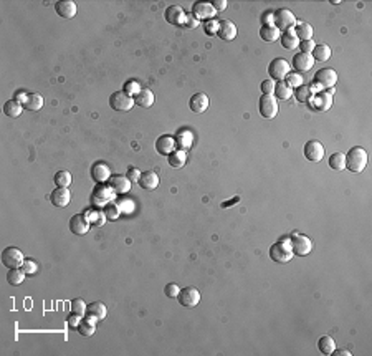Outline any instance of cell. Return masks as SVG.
Returning <instances> with one entry per match:
<instances>
[{"instance_id": "obj_1", "label": "cell", "mask_w": 372, "mask_h": 356, "mask_svg": "<svg viewBox=\"0 0 372 356\" xmlns=\"http://www.w3.org/2000/svg\"><path fill=\"white\" fill-rule=\"evenodd\" d=\"M344 157H346V169H349L351 172L364 171L366 166H367V161H369L366 149L361 146L351 147V149L344 154Z\"/></svg>"}, {"instance_id": "obj_2", "label": "cell", "mask_w": 372, "mask_h": 356, "mask_svg": "<svg viewBox=\"0 0 372 356\" xmlns=\"http://www.w3.org/2000/svg\"><path fill=\"white\" fill-rule=\"evenodd\" d=\"M270 259L273 262H276V264H286V262H290L293 259L290 240L283 239V240L275 242V244L270 247Z\"/></svg>"}, {"instance_id": "obj_3", "label": "cell", "mask_w": 372, "mask_h": 356, "mask_svg": "<svg viewBox=\"0 0 372 356\" xmlns=\"http://www.w3.org/2000/svg\"><path fill=\"white\" fill-rule=\"evenodd\" d=\"M290 245H291L293 255H296V257H306V255H310L312 250V242L310 237L298 234V232L291 234Z\"/></svg>"}, {"instance_id": "obj_4", "label": "cell", "mask_w": 372, "mask_h": 356, "mask_svg": "<svg viewBox=\"0 0 372 356\" xmlns=\"http://www.w3.org/2000/svg\"><path fill=\"white\" fill-rule=\"evenodd\" d=\"M296 23H298V20H296L295 13H293L291 10H288V8H280V10L275 12V23H273V25H275L281 33L295 30Z\"/></svg>"}, {"instance_id": "obj_5", "label": "cell", "mask_w": 372, "mask_h": 356, "mask_svg": "<svg viewBox=\"0 0 372 356\" xmlns=\"http://www.w3.org/2000/svg\"><path fill=\"white\" fill-rule=\"evenodd\" d=\"M290 71H291L290 62L285 60V58H281V57L271 60L270 65H268V75H270V80H273V81H283Z\"/></svg>"}, {"instance_id": "obj_6", "label": "cell", "mask_w": 372, "mask_h": 356, "mask_svg": "<svg viewBox=\"0 0 372 356\" xmlns=\"http://www.w3.org/2000/svg\"><path fill=\"white\" fill-rule=\"evenodd\" d=\"M134 98L126 95L124 91H114L111 96H109V106L113 108L114 111L118 113H127L134 108Z\"/></svg>"}, {"instance_id": "obj_7", "label": "cell", "mask_w": 372, "mask_h": 356, "mask_svg": "<svg viewBox=\"0 0 372 356\" xmlns=\"http://www.w3.org/2000/svg\"><path fill=\"white\" fill-rule=\"evenodd\" d=\"M25 262V257L22 254V250L17 249V247H5L2 250V265H5L7 269H20Z\"/></svg>"}, {"instance_id": "obj_8", "label": "cell", "mask_w": 372, "mask_h": 356, "mask_svg": "<svg viewBox=\"0 0 372 356\" xmlns=\"http://www.w3.org/2000/svg\"><path fill=\"white\" fill-rule=\"evenodd\" d=\"M278 100L273 95H263L258 103V111L265 120H273L278 115Z\"/></svg>"}, {"instance_id": "obj_9", "label": "cell", "mask_w": 372, "mask_h": 356, "mask_svg": "<svg viewBox=\"0 0 372 356\" xmlns=\"http://www.w3.org/2000/svg\"><path fill=\"white\" fill-rule=\"evenodd\" d=\"M177 301L186 308H193L200 303V291H198L195 286H186V288H181L177 295Z\"/></svg>"}, {"instance_id": "obj_10", "label": "cell", "mask_w": 372, "mask_h": 356, "mask_svg": "<svg viewBox=\"0 0 372 356\" xmlns=\"http://www.w3.org/2000/svg\"><path fill=\"white\" fill-rule=\"evenodd\" d=\"M305 157L311 162H319L324 157V146L321 144L317 140H310L303 147Z\"/></svg>"}, {"instance_id": "obj_11", "label": "cell", "mask_w": 372, "mask_h": 356, "mask_svg": "<svg viewBox=\"0 0 372 356\" xmlns=\"http://www.w3.org/2000/svg\"><path fill=\"white\" fill-rule=\"evenodd\" d=\"M215 8L210 2H195L192 7V15L197 18L198 22L203 20H212V18H215Z\"/></svg>"}, {"instance_id": "obj_12", "label": "cell", "mask_w": 372, "mask_h": 356, "mask_svg": "<svg viewBox=\"0 0 372 356\" xmlns=\"http://www.w3.org/2000/svg\"><path fill=\"white\" fill-rule=\"evenodd\" d=\"M314 83L319 85L321 88H334V85L337 83V73L332 70V68H322V70L316 71L314 75Z\"/></svg>"}, {"instance_id": "obj_13", "label": "cell", "mask_w": 372, "mask_h": 356, "mask_svg": "<svg viewBox=\"0 0 372 356\" xmlns=\"http://www.w3.org/2000/svg\"><path fill=\"white\" fill-rule=\"evenodd\" d=\"M290 65L293 67V70L296 73H306L310 71L312 65H314V60H312V57L310 53H296V55H293V60Z\"/></svg>"}, {"instance_id": "obj_14", "label": "cell", "mask_w": 372, "mask_h": 356, "mask_svg": "<svg viewBox=\"0 0 372 356\" xmlns=\"http://www.w3.org/2000/svg\"><path fill=\"white\" fill-rule=\"evenodd\" d=\"M164 18H166V22L171 23V25L182 27L184 20H186V12H184V8L181 5H176V3H174V5H169L166 8Z\"/></svg>"}, {"instance_id": "obj_15", "label": "cell", "mask_w": 372, "mask_h": 356, "mask_svg": "<svg viewBox=\"0 0 372 356\" xmlns=\"http://www.w3.org/2000/svg\"><path fill=\"white\" fill-rule=\"evenodd\" d=\"M89 225L91 224H89L86 214H74L68 222L69 230H71L74 235H84L89 230Z\"/></svg>"}, {"instance_id": "obj_16", "label": "cell", "mask_w": 372, "mask_h": 356, "mask_svg": "<svg viewBox=\"0 0 372 356\" xmlns=\"http://www.w3.org/2000/svg\"><path fill=\"white\" fill-rule=\"evenodd\" d=\"M208 106H210V100H208V96L205 93H195V95H192L190 100H188V108H190L192 113H195V115L205 113L208 110Z\"/></svg>"}, {"instance_id": "obj_17", "label": "cell", "mask_w": 372, "mask_h": 356, "mask_svg": "<svg viewBox=\"0 0 372 356\" xmlns=\"http://www.w3.org/2000/svg\"><path fill=\"white\" fill-rule=\"evenodd\" d=\"M176 138L171 136V135H164V136H159L156 140V151L159 154L162 156H169L171 152L176 151Z\"/></svg>"}, {"instance_id": "obj_18", "label": "cell", "mask_w": 372, "mask_h": 356, "mask_svg": "<svg viewBox=\"0 0 372 356\" xmlns=\"http://www.w3.org/2000/svg\"><path fill=\"white\" fill-rule=\"evenodd\" d=\"M71 201V192L68 191V187H57L52 194H50V202L55 207H66Z\"/></svg>"}, {"instance_id": "obj_19", "label": "cell", "mask_w": 372, "mask_h": 356, "mask_svg": "<svg viewBox=\"0 0 372 356\" xmlns=\"http://www.w3.org/2000/svg\"><path fill=\"white\" fill-rule=\"evenodd\" d=\"M108 184L111 186L114 194H127L131 191V181L126 176H111L108 181Z\"/></svg>"}, {"instance_id": "obj_20", "label": "cell", "mask_w": 372, "mask_h": 356, "mask_svg": "<svg viewBox=\"0 0 372 356\" xmlns=\"http://www.w3.org/2000/svg\"><path fill=\"white\" fill-rule=\"evenodd\" d=\"M55 10H57V13L62 18H66V20H69V18H73L74 15H76V3L71 2V0H60V2L55 3Z\"/></svg>"}, {"instance_id": "obj_21", "label": "cell", "mask_w": 372, "mask_h": 356, "mask_svg": "<svg viewBox=\"0 0 372 356\" xmlns=\"http://www.w3.org/2000/svg\"><path fill=\"white\" fill-rule=\"evenodd\" d=\"M312 106L317 111H327L332 106V95L329 91H317L312 96Z\"/></svg>"}, {"instance_id": "obj_22", "label": "cell", "mask_w": 372, "mask_h": 356, "mask_svg": "<svg viewBox=\"0 0 372 356\" xmlns=\"http://www.w3.org/2000/svg\"><path fill=\"white\" fill-rule=\"evenodd\" d=\"M91 177L98 184H103V182H108L109 177H111V169H109V166L104 164V162H96V164L91 167Z\"/></svg>"}, {"instance_id": "obj_23", "label": "cell", "mask_w": 372, "mask_h": 356, "mask_svg": "<svg viewBox=\"0 0 372 356\" xmlns=\"http://www.w3.org/2000/svg\"><path fill=\"white\" fill-rule=\"evenodd\" d=\"M159 182H161V179H159L157 172L146 171V172H142V174H141V179H139L137 184L141 186L144 191H154V189H157Z\"/></svg>"}, {"instance_id": "obj_24", "label": "cell", "mask_w": 372, "mask_h": 356, "mask_svg": "<svg viewBox=\"0 0 372 356\" xmlns=\"http://www.w3.org/2000/svg\"><path fill=\"white\" fill-rule=\"evenodd\" d=\"M93 201L96 202H101V204H108V201L113 199L114 196V191L111 189V186L106 184V182H103V184H98L96 189L93 191Z\"/></svg>"}, {"instance_id": "obj_25", "label": "cell", "mask_w": 372, "mask_h": 356, "mask_svg": "<svg viewBox=\"0 0 372 356\" xmlns=\"http://www.w3.org/2000/svg\"><path fill=\"white\" fill-rule=\"evenodd\" d=\"M218 37L225 42H232L237 37V25L232 20H222L220 27H218Z\"/></svg>"}, {"instance_id": "obj_26", "label": "cell", "mask_w": 372, "mask_h": 356, "mask_svg": "<svg viewBox=\"0 0 372 356\" xmlns=\"http://www.w3.org/2000/svg\"><path fill=\"white\" fill-rule=\"evenodd\" d=\"M43 96L42 95H38V93H28L27 95V98H25V101L22 103L23 105V108L27 111H32V113H35V111H40L43 108Z\"/></svg>"}, {"instance_id": "obj_27", "label": "cell", "mask_w": 372, "mask_h": 356, "mask_svg": "<svg viewBox=\"0 0 372 356\" xmlns=\"http://www.w3.org/2000/svg\"><path fill=\"white\" fill-rule=\"evenodd\" d=\"M86 315L93 316V318H96V320H104L108 315V308L101 301H91V303H88L86 306Z\"/></svg>"}, {"instance_id": "obj_28", "label": "cell", "mask_w": 372, "mask_h": 356, "mask_svg": "<svg viewBox=\"0 0 372 356\" xmlns=\"http://www.w3.org/2000/svg\"><path fill=\"white\" fill-rule=\"evenodd\" d=\"M154 101H156V98H154V93L149 90V88H142V90L134 96V103L141 108H151L154 105Z\"/></svg>"}, {"instance_id": "obj_29", "label": "cell", "mask_w": 372, "mask_h": 356, "mask_svg": "<svg viewBox=\"0 0 372 356\" xmlns=\"http://www.w3.org/2000/svg\"><path fill=\"white\" fill-rule=\"evenodd\" d=\"M295 35L298 37V40H300V42L312 40L314 30H312V25H311V23H308V22H300V23H296V27H295Z\"/></svg>"}, {"instance_id": "obj_30", "label": "cell", "mask_w": 372, "mask_h": 356, "mask_svg": "<svg viewBox=\"0 0 372 356\" xmlns=\"http://www.w3.org/2000/svg\"><path fill=\"white\" fill-rule=\"evenodd\" d=\"M331 55H332V52L326 43H316V47L312 48V52H311V57L314 62H327L331 58Z\"/></svg>"}, {"instance_id": "obj_31", "label": "cell", "mask_w": 372, "mask_h": 356, "mask_svg": "<svg viewBox=\"0 0 372 356\" xmlns=\"http://www.w3.org/2000/svg\"><path fill=\"white\" fill-rule=\"evenodd\" d=\"M176 144L181 147V151H188L193 144V135L188 130H182L179 131V135L176 136Z\"/></svg>"}, {"instance_id": "obj_32", "label": "cell", "mask_w": 372, "mask_h": 356, "mask_svg": "<svg viewBox=\"0 0 372 356\" xmlns=\"http://www.w3.org/2000/svg\"><path fill=\"white\" fill-rule=\"evenodd\" d=\"M96 318H93V316H88L86 315V320H81V323L78 326V331L79 335L84 336V338H89V336L94 335V331H96Z\"/></svg>"}, {"instance_id": "obj_33", "label": "cell", "mask_w": 372, "mask_h": 356, "mask_svg": "<svg viewBox=\"0 0 372 356\" xmlns=\"http://www.w3.org/2000/svg\"><path fill=\"white\" fill-rule=\"evenodd\" d=\"M280 37H281V32L278 30L275 25H261V28H260V38H261L263 42L271 43V42H276Z\"/></svg>"}, {"instance_id": "obj_34", "label": "cell", "mask_w": 372, "mask_h": 356, "mask_svg": "<svg viewBox=\"0 0 372 356\" xmlns=\"http://www.w3.org/2000/svg\"><path fill=\"white\" fill-rule=\"evenodd\" d=\"M167 161H169V166L174 167V169H181V167L186 164L187 161V152L186 151H181V149H176L174 152L167 156Z\"/></svg>"}, {"instance_id": "obj_35", "label": "cell", "mask_w": 372, "mask_h": 356, "mask_svg": "<svg viewBox=\"0 0 372 356\" xmlns=\"http://www.w3.org/2000/svg\"><path fill=\"white\" fill-rule=\"evenodd\" d=\"M22 111H23V105L17 100H8L3 105V113L8 118H18L22 115Z\"/></svg>"}, {"instance_id": "obj_36", "label": "cell", "mask_w": 372, "mask_h": 356, "mask_svg": "<svg viewBox=\"0 0 372 356\" xmlns=\"http://www.w3.org/2000/svg\"><path fill=\"white\" fill-rule=\"evenodd\" d=\"M280 42H281V47L286 48V50H293V48H298V37L295 35V30H290V32H283L281 37H280Z\"/></svg>"}, {"instance_id": "obj_37", "label": "cell", "mask_w": 372, "mask_h": 356, "mask_svg": "<svg viewBox=\"0 0 372 356\" xmlns=\"http://www.w3.org/2000/svg\"><path fill=\"white\" fill-rule=\"evenodd\" d=\"M25 272L22 269H8L7 272V284L12 285V286H17V285H22L23 280H25Z\"/></svg>"}, {"instance_id": "obj_38", "label": "cell", "mask_w": 372, "mask_h": 356, "mask_svg": "<svg viewBox=\"0 0 372 356\" xmlns=\"http://www.w3.org/2000/svg\"><path fill=\"white\" fill-rule=\"evenodd\" d=\"M312 96H314V91H312V88L308 86V85H301V86H298L296 90H295V98L300 103L311 101Z\"/></svg>"}, {"instance_id": "obj_39", "label": "cell", "mask_w": 372, "mask_h": 356, "mask_svg": "<svg viewBox=\"0 0 372 356\" xmlns=\"http://www.w3.org/2000/svg\"><path fill=\"white\" fill-rule=\"evenodd\" d=\"M317 350L321 351L322 355L329 356L332 355V351L336 350V343L334 340L331 338V336H321L319 341H317Z\"/></svg>"}, {"instance_id": "obj_40", "label": "cell", "mask_w": 372, "mask_h": 356, "mask_svg": "<svg viewBox=\"0 0 372 356\" xmlns=\"http://www.w3.org/2000/svg\"><path fill=\"white\" fill-rule=\"evenodd\" d=\"M273 96L276 98V100H290L293 96V90L290 86H286L285 81H278L275 85V93H273Z\"/></svg>"}, {"instance_id": "obj_41", "label": "cell", "mask_w": 372, "mask_h": 356, "mask_svg": "<svg viewBox=\"0 0 372 356\" xmlns=\"http://www.w3.org/2000/svg\"><path fill=\"white\" fill-rule=\"evenodd\" d=\"M329 167L334 171H342L346 169V157L342 152H332L329 157Z\"/></svg>"}, {"instance_id": "obj_42", "label": "cell", "mask_w": 372, "mask_h": 356, "mask_svg": "<svg viewBox=\"0 0 372 356\" xmlns=\"http://www.w3.org/2000/svg\"><path fill=\"white\" fill-rule=\"evenodd\" d=\"M86 217H88L89 224H93L94 227H101L104 222H106V215H104L103 211H94L93 209V211L88 212Z\"/></svg>"}, {"instance_id": "obj_43", "label": "cell", "mask_w": 372, "mask_h": 356, "mask_svg": "<svg viewBox=\"0 0 372 356\" xmlns=\"http://www.w3.org/2000/svg\"><path fill=\"white\" fill-rule=\"evenodd\" d=\"M53 181L58 187H68L71 184V174H69L68 171H58L57 174H55Z\"/></svg>"}, {"instance_id": "obj_44", "label": "cell", "mask_w": 372, "mask_h": 356, "mask_svg": "<svg viewBox=\"0 0 372 356\" xmlns=\"http://www.w3.org/2000/svg\"><path fill=\"white\" fill-rule=\"evenodd\" d=\"M86 303H84L83 298H74L71 300V303H69V308H71V313L74 315H79V316H84L86 315Z\"/></svg>"}, {"instance_id": "obj_45", "label": "cell", "mask_w": 372, "mask_h": 356, "mask_svg": "<svg viewBox=\"0 0 372 356\" xmlns=\"http://www.w3.org/2000/svg\"><path fill=\"white\" fill-rule=\"evenodd\" d=\"M285 83H286V86L291 88V90H293V88L296 90L298 86L303 85V78H301L300 73H291V71H290V73L286 75V78H285Z\"/></svg>"}, {"instance_id": "obj_46", "label": "cell", "mask_w": 372, "mask_h": 356, "mask_svg": "<svg viewBox=\"0 0 372 356\" xmlns=\"http://www.w3.org/2000/svg\"><path fill=\"white\" fill-rule=\"evenodd\" d=\"M103 212H104V215H106L108 220H118L119 214H121V211H119V207L116 204H106Z\"/></svg>"}, {"instance_id": "obj_47", "label": "cell", "mask_w": 372, "mask_h": 356, "mask_svg": "<svg viewBox=\"0 0 372 356\" xmlns=\"http://www.w3.org/2000/svg\"><path fill=\"white\" fill-rule=\"evenodd\" d=\"M142 88H141V85H139V81H136V80H129V81H126V85H124V93L126 95H129V96H136L139 91H141Z\"/></svg>"}, {"instance_id": "obj_48", "label": "cell", "mask_w": 372, "mask_h": 356, "mask_svg": "<svg viewBox=\"0 0 372 356\" xmlns=\"http://www.w3.org/2000/svg\"><path fill=\"white\" fill-rule=\"evenodd\" d=\"M218 27H220V22L215 20V18H212V20H207L203 23V32L207 33V35H217L218 33Z\"/></svg>"}, {"instance_id": "obj_49", "label": "cell", "mask_w": 372, "mask_h": 356, "mask_svg": "<svg viewBox=\"0 0 372 356\" xmlns=\"http://www.w3.org/2000/svg\"><path fill=\"white\" fill-rule=\"evenodd\" d=\"M22 270L27 275H35L38 272V265H37V262L32 260V259H25L23 265H22Z\"/></svg>"}, {"instance_id": "obj_50", "label": "cell", "mask_w": 372, "mask_h": 356, "mask_svg": "<svg viewBox=\"0 0 372 356\" xmlns=\"http://www.w3.org/2000/svg\"><path fill=\"white\" fill-rule=\"evenodd\" d=\"M179 291H181V288H179V285L174 284V282H171V284H167L166 286H164V295H166L167 298H177Z\"/></svg>"}, {"instance_id": "obj_51", "label": "cell", "mask_w": 372, "mask_h": 356, "mask_svg": "<svg viewBox=\"0 0 372 356\" xmlns=\"http://www.w3.org/2000/svg\"><path fill=\"white\" fill-rule=\"evenodd\" d=\"M275 85L276 83L273 81V80H265V81H261V91H263V95H273L275 93Z\"/></svg>"}, {"instance_id": "obj_52", "label": "cell", "mask_w": 372, "mask_h": 356, "mask_svg": "<svg viewBox=\"0 0 372 356\" xmlns=\"http://www.w3.org/2000/svg\"><path fill=\"white\" fill-rule=\"evenodd\" d=\"M141 174L142 172L137 169V167H129L127 172H126V177L131 182H139V179H141Z\"/></svg>"}, {"instance_id": "obj_53", "label": "cell", "mask_w": 372, "mask_h": 356, "mask_svg": "<svg viewBox=\"0 0 372 356\" xmlns=\"http://www.w3.org/2000/svg\"><path fill=\"white\" fill-rule=\"evenodd\" d=\"M314 47H316V43L312 40H305V42L298 43V48L301 50V53H310V55H311V52H312V48H314Z\"/></svg>"}, {"instance_id": "obj_54", "label": "cell", "mask_w": 372, "mask_h": 356, "mask_svg": "<svg viewBox=\"0 0 372 356\" xmlns=\"http://www.w3.org/2000/svg\"><path fill=\"white\" fill-rule=\"evenodd\" d=\"M198 25H200V22H198L197 18L192 15V13H186V20H184V27H187V28H197Z\"/></svg>"}, {"instance_id": "obj_55", "label": "cell", "mask_w": 372, "mask_h": 356, "mask_svg": "<svg viewBox=\"0 0 372 356\" xmlns=\"http://www.w3.org/2000/svg\"><path fill=\"white\" fill-rule=\"evenodd\" d=\"M81 318L83 316H79V315H74V313H71L68 316V325H69V328H73V330H78V326H79V323H81Z\"/></svg>"}, {"instance_id": "obj_56", "label": "cell", "mask_w": 372, "mask_h": 356, "mask_svg": "<svg viewBox=\"0 0 372 356\" xmlns=\"http://www.w3.org/2000/svg\"><path fill=\"white\" fill-rule=\"evenodd\" d=\"M263 25H273V23H275V13H273V12H265V13H263Z\"/></svg>"}, {"instance_id": "obj_57", "label": "cell", "mask_w": 372, "mask_h": 356, "mask_svg": "<svg viewBox=\"0 0 372 356\" xmlns=\"http://www.w3.org/2000/svg\"><path fill=\"white\" fill-rule=\"evenodd\" d=\"M212 5H213V8H215V12H222L228 7V3H227V0H215Z\"/></svg>"}, {"instance_id": "obj_58", "label": "cell", "mask_w": 372, "mask_h": 356, "mask_svg": "<svg viewBox=\"0 0 372 356\" xmlns=\"http://www.w3.org/2000/svg\"><path fill=\"white\" fill-rule=\"evenodd\" d=\"M238 201H240V197H233V199L232 201H225V202H222V207H223V209H227V207H232L233 204H237V202Z\"/></svg>"}, {"instance_id": "obj_59", "label": "cell", "mask_w": 372, "mask_h": 356, "mask_svg": "<svg viewBox=\"0 0 372 356\" xmlns=\"http://www.w3.org/2000/svg\"><path fill=\"white\" fill-rule=\"evenodd\" d=\"M332 355H334V356H351V351H347V350H334V351H332Z\"/></svg>"}]
</instances>
